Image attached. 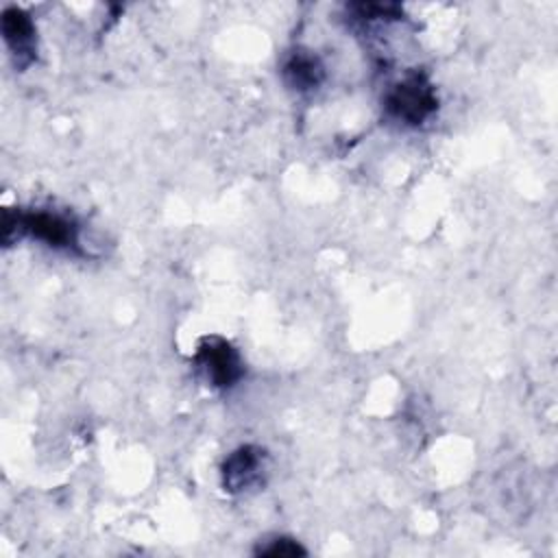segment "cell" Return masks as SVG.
Instances as JSON below:
<instances>
[{"instance_id": "cell-1", "label": "cell", "mask_w": 558, "mask_h": 558, "mask_svg": "<svg viewBox=\"0 0 558 558\" xmlns=\"http://www.w3.org/2000/svg\"><path fill=\"white\" fill-rule=\"evenodd\" d=\"M31 235L46 246L63 253H81V240H78V227L76 222L61 214L50 209H35V211H17L4 209L2 214V242L11 244L13 240Z\"/></svg>"}, {"instance_id": "cell-2", "label": "cell", "mask_w": 558, "mask_h": 558, "mask_svg": "<svg viewBox=\"0 0 558 558\" xmlns=\"http://www.w3.org/2000/svg\"><path fill=\"white\" fill-rule=\"evenodd\" d=\"M384 107L395 122L418 126L436 111L438 96L427 76L410 72L386 92Z\"/></svg>"}, {"instance_id": "cell-3", "label": "cell", "mask_w": 558, "mask_h": 558, "mask_svg": "<svg viewBox=\"0 0 558 558\" xmlns=\"http://www.w3.org/2000/svg\"><path fill=\"white\" fill-rule=\"evenodd\" d=\"M194 366L201 379L214 390H229L244 375V362L238 349L220 336H205L198 342Z\"/></svg>"}, {"instance_id": "cell-4", "label": "cell", "mask_w": 558, "mask_h": 558, "mask_svg": "<svg viewBox=\"0 0 558 558\" xmlns=\"http://www.w3.org/2000/svg\"><path fill=\"white\" fill-rule=\"evenodd\" d=\"M266 475V451L257 445H242L233 449L220 469L222 486L231 495L246 493L264 482Z\"/></svg>"}, {"instance_id": "cell-5", "label": "cell", "mask_w": 558, "mask_h": 558, "mask_svg": "<svg viewBox=\"0 0 558 558\" xmlns=\"http://www.w3.org/2000/svg\"><path fill=\"white\" fill-rule=\"evenodd\" d=\"M0 28H2V39L15 61L17 68H26L28 63H33L35 59V50H37V31L35 24L31 20V15L26 11H22L20 7H7L2 11V20H0Z\"/></svg>"}, {"instance_id": "cell-6", "label": "cell", "mask_w": 558, "mask_h": 558, "mask_svg": "<svg viewBox=\"0 0 558 558\" xmlns=\"http://www.w3.org/2000/svg\"><path fill=\"white\" fill-rule=\"evenodd\" d=\"M325 78V68L310 50H296L283 63V81L299 94L316 89Z\"/></svg>"}, {"instance_id": "cell-7", "label": "cell", "mask_w": 558, "mask_h": 558, "mask_svg": "<svg viewBox=\"0 0 558 558\" xmlns=\"http://www.w3.org/2000/svg\"><path fill=\"white\" fill-rule=\"evenodd\" d=\"M257 554L262 556H299V554H305V549L292 541V538H272L270 545H264L257 549Z\"/></svg>"}]
</instances>
